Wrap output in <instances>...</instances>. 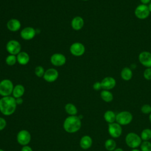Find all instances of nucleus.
<instances>
[{
  "mask_svg": "<svg viewBox=\"0 0 151 151\" xmlns=\"http://www.w3.org/2000/svg\"><path fill=\"white\" fill-rule=\"evenodd\" d=\"M15 99L11 96L0 99V111L5 116H11L17 109Z\"/></svg>",
  "mask_w": 151,
  "mask_h": 151,
  "instance_id": "nucleus-1",
  "label": "nucleus"
},
{
  "mask_svg": "<svg viewBox=\"0 0 151 151\" xmlns=\"http://www.w3.org/2000/svg\"><path fill=\"white\" fill-rule=\"evenodd\" d=\"M14 85L9 79H4L0 81V95L2 97L9 96L12 93Z\"/></svg>",
  "mask_w": 151,
  "mask_h": 151,
  "instance_id": "nucleus-4",
  "label": "nucleus"
},
{
  "mask_svg": "<svg viewBox=\"0 0 151 151\" xmlns=\"http://www.w3.org/2000/svg\"><path fill=\"white\" fill-rule=\"evenodd\" d=\"M0 151H5V150H4L2 149H0Z\"/></svg>",
  "mask_w": 151,
  "mask_h": 151,
  "instance_id": "nucleus-41",
  "label": "nucleus"
},
{
  "mask_svg": "<svg viewBox=\"0 0 151 151\" xmlns=\"http://www.w3.org/2000/svg\"><path fill=\"white\" fill-rule=\"evenodd\" d=\"M133 120L132 114L128 111H122L116 114V122L121 126L130 124Z\"/></svg>",
  "mask_w": 151,
  "mask_h": 151,
  "instance_id": "nucleus-5",
  "label": "nucleus"
},
{
  "mask_svg": "<svg viewBox=\"0 0 151 151\" xmlns=\"http://www.w3.org/2000/svg\"><path fill=\"white\" fill-rule=\"evenodd\" d=\"M120 76L121 78L125 81H129L131 80L133 77V73L132 69L129 67L123 68L121 71Z\"/></svg>",
  "mask_w": 151,
  "mask_h": 151,
  "instance_id": "nucleus-21",
  "label": "nucleus"
},
{
  "mask_svg": "<svg viewBox=\"0 0 151 151\" xmlns=\"http://www.w3.org/2000/svg\"><path fill=\"white\" fill-rule=\"evenodd\" d=\"M93 144L91 137L88 135L83 136L80 140V146L83 149H88L91 147Z\"/></svg>",
  "mask_w": 151,
  "mask_h": 151,
  "instance_id": "nucleus-18",
  "label": "nucleus"
},
{
  "mask_svg": "<svg viewBox=\"0 0 151 151\" xmlns=\"http://www.w3.org/2000/svg\"><path fill=\"white\" fill-rule=\"evenodd\" d=\"M31 136L30 133L27 130H21L18 132L17 135L18 143L22 146H26L30 142Z\"/></svg>",
  "mask_w": 151,
  "mask_h": 151,
  "instance_id": "nucleus-7",
  "label": "nucleus"
},
{
  "mask_svg": "<svg viewBox=\"0 0 151 151\" xmlns=\"http://www.w3.org/2000/svg\"><path fill=\"white\" fill-rule=\"evenodd\" d=\"M66 113L70 116H76L78 110L76 106L73 103H67L64 107Z\"/></svg>",
  "mask_w": 151,
  "mask_h": 151,
  "instance_id": "nucleus-23",
  "label": "nucleus"
},
{
  "mask_svg": "<svg viewBox=\"0 0 151 151\" xmlns=\"http://www.w3.org/2000/svg\"><path fill=\"white\" fill-rule=\"evenodd\" d=\"M141 111L145 114L151 113V105L148 104H143L141 107Z\"/></svg>",
  "mask_w": 151,
  "mask_h": 151,
  "instance_id": "nucleus-30",
  "label": "nucleus"
},
{
  "mask_svg": "<svg viewBox=\"0 0 151 151\" xmlns=\"http://www.w3.org/2000/svg\"><path fill=\"white\" fill-rule=\"evenodd\" d=\"M104 147L108 151H113L116 148V143L113 139H109L106 140Z\"/></svg>",
  "mask_w": 151,
  "mask_h": 151,
  "instance_id": "nucleus-25",
  "label": "nucleus"
},
{
  "mask_svg": "<svg viewBox=\"0 0 151 151\" xmlns=\"http://www.w3.org/2000/svg\"><path fill=\"white\" fill-rule=\"evenodd\" d=\"M113 151H124L123 149L120 148V147H118V148H116Z\"/></svg>",
  "mask_w": 151,
  "mask_h": 151,
  "instance_id": "nucleus-37",
  "label": "nucleus"
},
{
  "mask_svg": "<svg viewBox=\"0 0 151 151\" xmlns=\"http://www.w3.org/2000/svg\"><path fill=\"white\" fill-rule=\"evenodd\" d=\"M93 88L94 90H95L96 91L100 90L101 88H102L101 85V82L97 81V82L94 83L93 85Z\"/></svg>",
  "mask_w": 151,
  "mask_h": 151,
  "instance_id": "nucleus-33",
  "label": "nucleus"
},
{
  "mask_svg": "<svg viewBox=\"0 0 151 151\" xmlns=\"http://www.w3.org/2000/svg\"><path fill=\"white\" fill-rule=\"evenodd\" d=\"M116 84V80L112 77H106L101 81V87L103 90H110L113 89Z\"/></svg>",
  "mask_w": 151,
  "mask_h": 151,
  "instance_id": "nucleus-15",
  "label": "nucleus"
},
{
  "mask_svg": "<svg viewBox=\"0 0 151 151\" xmlns=\"http://www.w3.org/2000/svg\"><path fill=\"white\" fill-rule=\"evenodd\" d=\"M140 146L141 151H151V143L149 141H143Z\"/></svg>",
  "mask_w": 151,
  "mask_h": 151,
  "instance_id": "nucleus-28",
  "label": "nucleus"
},
{
  "mask_svg": "<svg viewBox=\"0 0 151 151\" xmlns=\"http://www.w3.org/2000/svg\"><path fill=\"white\" fill-rule=\"evenodd\" d=\"M45 71L44 70V68L42 66H40V65L37 66L35 68V74L38 77H43Z\"/></svg>",
  "mask_w": 151,
  "mask_h": 151,
  "instance_id": "nucleus-29",
  "label": "nucleus"
},
{
  "mask_svg": "<svg viewBox=\"0 0 151 151\" xmlns=\"http://www.w3.org/2000/svg\"><path fill=\"white\" fill-rule=\"evenodd\" d=\"M6 50L9 54L16 55L21 52V45L17 40H9L6 45Z\"/></svg>",
  "mask_w": 151,
  "mask_h": 151,
  "instance_id": "nucleus-6",
  "label": "nucleus"
},
{
  "mask_svg": "<svg viewBox=\"0 0 151 151\" xmlns=\"http://www.w3.org/2000/svg\"><path fill=\"white\" fill-rule=\"evenodd\" d=\"M142 140L140 136L134 132L129 133L125 137V142L126 145L132 149H136L140 146L142 142Z\"/></svg>",
  "mask_w": 151,
  "mask_h": 151,
  "instance_id": "nucleus-3",
  "label": "nucleus"
},
{
  "mask_svg": "<svg viewBox=\"0 0 151 151\" xmlns=\"http://www.w3.org/2000/svg\"><path fill=\"white\" fill-rule=\"evenodd\" d=\"M140 1L142 2V4H144V5L149 4L151 1V0H140Z\"/></svg>",
  "mask_w": 151,
  "mask_h": 151,
  "instance_id": "nucleus-36",
  "label": "nucleus"
},
{
  "mask_svg": "<svg viewBox=\"0 0 151 151\" xmlns=\"http://www.w3.org/2000/svg\"><path fill=\"white\" fill-rule=\"evenodd\" d=\"M21 26V24L20 21L18 19L15 18L9 19L6 24L7 28L12 32H16L18 31L20 29Z\"/></svg>",
  "mask_w": 151,
  "mask_h": 151,
  "instance_id": "nucleus-17",
  "label": "nucleus"
},
{
  "mask_svg": "<svg viewBox=\"0 0 151 151\" xmlns=\"http://www.w3.org/2000/svg\"><path fill=\"white\" fill-rule=\"evenodd\" d=\"M149 121L151 123V113L149 114Z\"/></svg>",
  "mask_w": 151,
  "mask_h": 151,
  "instance_id": "nucleus-39",
  "label": "nucleus"
},
{
  "mask_svg": "<svg viewBox=\"0 0 151 151\" xmlns=\"http://www.w3.org/2000/svg\"><path fill=\"white\" fill-rule=\"evenodd\" d=\"M139 61L146 68L151 67V52L146 51L141 52L139 55Z\"/></svg>",
  "mask_w": 151,
  "mask_h": 151,
  "instance_id": "nucleus-12",
  "label": "nucleus"
},
{
  "mask_svg": "<svg viewBox=\"0 0 151 151\" xmlns=\"http://www.w3.org/2000/svg\"><path fill=\"white\" fill-rule=\"evenodd\" d=\"M25 93V88L21 84H17L14 87L12 91V97L15 99L21 97Z\"/></svg>",
  "mask_w": 151,
  "mask_h": 151,
  "instance_id": "nucleus-20",
  "label": "nucleus"
},
{
  "mask_svg": "<svg viewBox=\"0 0 151 151\" xmlns=\"http://www.w3.org/2000/svg\"><path fill=\"white\" fill-rule=\"evenodd\" d=\"M17 62V56L15 55L9 54L5 58L6 64L8 65H10V66L15 65Z\"/></svg>",
  "mask_w": 151,
  "mask_h": 151,
  "instance_id": "nucleus-27",
  "label": "nucleus"
},
{
  "mask_svg": "<svg viewBox=\"0 0 151 151\" xmlns=\"http://www.w3.org/2000/svg\"><path fill=\"white\" fill-rule=\"evenodd\" d=\"M81 126V119L77 116H69L63 123V128L69 133H74L78 131Z\"/></svg>",
  "mask_w": 151,
  "mask_h": 151,
  "instance_id": "nucleus-2",
  "label": "nucleus"
},
{
  "mask_svg": "<svg viewBox=\"0 0 151 151\" xmlns=\"http://www.w3.org/2000/svg\"><path fill=\"white\" fill-rule=\"evenodd\" d=\"M147 6H148V8L149 9L150 12H151V2L149 4V5H147Z\"/></svg>",
  "mask_w": 151,
  "mask_h": 151,
  "instance_id": "nucleus-38",
  "label": "nucleus"
},
{
  "mask_svg": "<svg viewBox=\"0 0 151 151\" xmlns=\"http://www.w3.org/2000/svg\"><path fill=\"white\" fill-rule=\"evenodd\" d=\"M150 11L147 5L140 4L138 5L134 10L135 16L140 19H145L150 15Z\"/></svg>",
  "mask_w": 151,
  "mask_h": 151,
  "instance_id": "nucleus-8",
  "label": "nucleus"
},
{
  "mask_svg": "<svg viewBox=\"0 0 151 151\" xmlns=\"http://www.w3.org/2000/svg\"><path fill=\"white\" fill-rule=\"evenodd\" d=\"M143 77L147 80H151V67L146 68L143 72Z\"/></svg>",
  "mask_w": 151,
  "mask_h": 151,
  "instance_id": "nucleus-31",
  "label": "nucleus"
},
{
  "mask_svg": "<svg viewBox=\"0 0 151 151\" xmlns=\"http://www.w3.org/2000/svg\"><path fill=\"white\" fill-rule=\"evenodd\" d=\"M15 101H16L17 104H18V105H20V104H22V103H23V100L21 97L15 99Z\"/></svg>",
  "mask_w": 151,
  "mask_h": 151,
  "instance_id": "nucleus-35",
  "label": "nucleus"
},
{
  "mask_svg": "<svg viewBox=\"0 0 151 151\" xmlns=\"http://www.w3.org/2000/svg\"><path fill=\"white\" fill-rule=\"evenodd\" d=\"M108 132L109 134L113 138L119 137L122 133V127L117 122L109 123L108 125Z\"/></svg>",
  "mask_w": 151,
  "mask_h": 151,
  "instance_id": "nucleus-9",
  "label": "nucleus"
},
{
  "mask_svg": "<svg viewBox=\"0 0 151 151\" xmlns=\"http://www.w3.org/2000/svg\"><path fill=\"white\" fill-rule=\"evenodd\" d=\"M6 126V122L5 119L0 117V131L4 130Z\"/></svg>",
  "mask_w": 151,
  "mask_h": 151,
  "instance_id": "nucleus-32",
  "label": "nucleus"
},
{
  "mask_svg": "<svg viewBox=\"0 0 151 151\" xmlns=\"http://www.w3.org/2000/svg\"><path fill=\"white\" fill-rule=\"evenodd\" d=\"M50 61L53 65L60 67L65 64L66 62V58L63 54L55 53L51 55Z\"/></svg>",
  "mask_w": 151,
  "mask_h": 151,
  "instance_id": "nucleus-11",
  "label": "nucleus"
},
{
  "mask_svg": "<svg viewBox=\"0 0 151 151\" xmlns=\"http://www.w3.org/2000/svg\"><path fill=\"white\" fill-rule=\"evenodd\" d=\"M58 72L55 68L47 69L43 76V78L48 83L55 81L58 77Z\"/></svg>",
  "mask_w": 151,
  "mask_h": 151,
  "instance_id": "nucleus-13",
  "label": "nucleus"
},
{
  "mask_svg": "<svg viewBox=\"0 0 151 151\" xmlns=\"http://www.w3.org/2000/svg\"><path fill=\"white\" fill-rule=\"evenodd\" d=\"M21 151H32V149L30 146H29L28 145H26V146H22V147L21 148Z\"/></svg>",
  "mask_w": 151,
  "mask_h": 151,
  "instance_id": "nucleus-34",
  "label": "nucleus"
},
{
  "mask_svg": "<svg viewBox=\"0 0 151 151\" xmlns=\"http://www.w3.org/2000/svg\"><path fill=\"white\" fill-rule=\"evenodd\" d=\"M140 136L143 141H149L151 139V129L149 128L143 129L142 131Z\"/></svg>",
  "mask_w": 151,
  "mask_h": 151,
  "instance_id": "nucleus-26",
  "label": "nucleus"
},
{
  "mask_svg": "<svg viewBox=\"0 0 151 151\" xmlns=\"http://www.w3.org/2000/svg\"><path fill=\"white\" fill-rule=\"evenodd\" d=\"M132 151H141V150H139V149H133Z\"/></svg>",
  "mask_w": 151,
  "mask_h": 151,
  "instance_id": "nucleus-40",
  "label": "nucleus"
},
{
  "mask_svg": "<svg viewBox=\"0 0 151 151\" xmlns=\"http://www.w3.org/2000/svg\"><path fill=\"white\" fill-rule=\"evenodd\" d=\"M84 24V21L83 18L80 16H76L73 18L71 22V25L73 29L78 31L83 27Z\"/></svg>",
  "mask_w": 151,
  "mask_h": 151,
  "instance_id": "nucleus-16",
  "label": "nucleus"
},
{
  "mask_svg": "<svg viewBox=\"0 0 151 151\" xmlns=\"http://www.w3.org/2000/svg\"><path fill=\"white\" fill-rule=\"evenodd\" d=\"M100 97L101 99L105 102L109 103L113 100V95L109 91L107 90H103L100 93Z\"/></svg>",
  "mask_w": 151,
  "mask_h": 151,
  "instance_id": "nucleus-24",
  "label": "nucleus"
},
{
  "mask_svg": "<svg viewBox=\"0 0 151 151\" xmlns=\"http://www.w3.org/2000/svg\"><path fill=\"white\" fill-rule=\"evenodd\" d=\"M116 114L111 110H107L104 114V119L109 124L114 123L116 121Z\"/></svg>",
  "mask_w": 151,
  "mask_h": 151,
  "instance_id": "nucleus-22",
  "label": "nucleus"
},
{
  "mask_svg": "<svg viewBox=\"0 0 151 151\" xmlns=\"http://www.w3.org/2000/svg\"><path fill=\"white\" fill-rule=\"evenodd\" d=\"M36 34L35 29L31 27H27L23 28L21 32V37L25 40H32Z\"/></svg>",
  "mask_w": 151,
  "mask_h": 151,
  "instance_id": "nucleus-14",
  "label": "nucleus"
},
{
  "mask_svg": "<svg viewBox=\"0 0 151 151\" xmlns=\"http://www.w3.org/2000/svg\"><path fill=\"white\" fill-rule=\"evenodd\" d=\"M82 1H88V0H82Z\"/></svg>",
  "mask_w": 151,
  "mask_h": 151,
  "instance_id": "nucleus-42",
  "label": "nucleus"
},
{
  "mask_svg": "<svg viewBox=\"0 0 151 151\" xmlns=\"http://www.w3.org/2000/svg\"><path fill=\"white\" fill-rule=\"evenodd\" d=\"M85 50L84 45L82 43L78 42L72 44L70 47V51L71 54L76 57L83 55L85 52Z\"/></svg>",
  "mask_w": 151,
  "mask_h": 151,
  "instance_id": "nucleus-10",
  "label": "nucleus"
},
{
  "mask_svg": "<svg viewBox=\"0 0 151 151\" xmlns=\"http://www.w3.org/2000/svg\"><path fill=\"white\" fill-rule=\"evenodd\" d=\"M17 62L20 65H26L29 61V56L28 54L24 51H21L17 55Z\"/></svg>",
  "mask_w": 151,
  "mask_h": 151,
  "instance_id": "nucleus-19",
  "label": "nucleus"
}]
</instances>
